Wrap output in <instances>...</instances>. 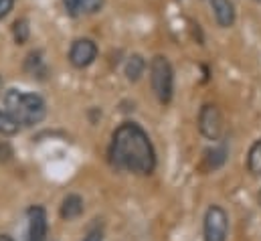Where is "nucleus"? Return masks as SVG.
<instances>
[{
  "label": "nucleus",
  "instance_id": "obj_7",
  "mask_svg": "<svg viewBox=\"0 0 261 241\" xmlns=\"http://www.w3.org/2000/svg\"><path fill=\"white\" fill-rule=\"evenodd\" d=\"M29 231L27 241H45L47 239V211L39 205L29 209Z\"/></svg>",
  "mask_w": 261,
  "mask_h": 241
},
{
  "label": "nucleus",
  "instance_id": "obj_17",
  "mask_svg": "<svg viewBox=\"0 0 261 241\" xmlns=\"http://www.w3.org/2000/svg\"><path fill=\"white\" fill-rule=\"evenodd\" d=\"M12 6H14V0H0V20L12 10Z\"/></svg>",
  "mask_w": 261,
  "mask_h": 241
},
{
  "label": "nucleus",
  "instance_id": "obj_11",
  "mask_svg": "<svg viewBox=\"0 0 261 241\" xmlns=\"http://www.w3.org/2000/svg\"><path fill=\"white\" fill-rule=\"evenodd\" d=\"M144 69H146V61L142 55H132L126 61V67H124V73L128 77V81H138L142 75H144Z\"/></svg>",
  "mask_w": 261,
  "mask_h": 241
},
{
  "label": "nucleus",
  "instance_id": "obj_16",
  "mask_svg": "<svg viewBox=\"0 0 261 241\" xmlns=\"http://www.w3.org/2000/svg\"><path fill=\"white\" fill-rule=\"evenodd\" d=\"M63 2H65L67 12H69V14H73V16L81 10V0H63Z\"/></svg>",
  "mask_w": 261,
  "mask_h": 241
},
{
  "label": "nucleus",
  "instance_id": "obj_4",
  "mask_svg": "<svg viewBox=\"0 0 261 241\" xmlns=\"http://www.w3.org/2000/svg\"><path fill=\"white\" fill-rule=\"evenodd\" d=\"M229 233V215L223 207L211 205L204 213L202 221V237L204 241H227Z\"/></svg>",
  "mask_w": 261,
  "mask_h": 241
},
{
  "label": "nucleus",
  "instance_id": "obj_6",
  "mask_svg": "<svg viewBox=\"0 0 261 241\" xmlns=\"http://www.w3.org/2000/svg\"><path fill=\"white\" fill-rule=\"evenodd\" d=\"M97 57V47L93 41L89 39H77L73 45H71V51H69V61L73 67L77 69H85L89 67Z\"/></svg>",
  "mask_w": 261,
  "mask_h": 241
},
{
  "label": "nucleus",
  "instance_id": "obj_19",
  "mask_svg": "<svg viewBox=\"0 0 261 241\" xmlns=\"http://www.w3.org/2000/svg\"><path fill=\"white\" fill-rule=\"evenodd\" d=\"M0 241H14L10 235H0Z\"/></svg>",
  "mask_w": 261,
  "mask_h": 241
},
{
  "label": "nucleus",
  "instance_id": "obj_5",
  "mask_svg": "<svg viewBox=\"0 0 261 241\" xmlns=\"http://www.w3.org/2000/svg\"><path fill=\"white\" fill-rule=\"evenodd\" d=\"M198 132L211 142L221 138V134H223V116H221L217 106L206 104V106L200 108V112H198Z\"/></svg>",
  "mask_w": 261,
  "mask_h": 241
},
{
  "label": "nucleus",
  "instance_id": "obj_18",
  "mask_svg": "<svg viewBox=\"0 0 261 241\" xmlns=\"http://www.w3.org/2000/svg\"><path fill=\"white\" fill-rule=\"evenodd\" d=\"M83 241H103V235H101V231H99V229H95V231H91V233H89Z\"/></svg>",
  "mask_w": 261,
  "mask_h": 241
},
{
  "label": "nucleus",
  "instance_id": "obj_1",
  "mask_svg": "<svg viewBox=\"0 0 261 241\" xmlns=\"http://www.w3.org/2000/svg\"><path fill=\"white\" fill-rule=\"evenodd\" d=\"M112 162L134 175H150L156 168V152L148 134L134 122L122 124L112 138Z\"/></svg>",
  "mask_w": 261,
  "mask_h": 241
},
{
  "label": "nucleus",
  "instance_id": "obj_12",
  "mask_svg": "<svg viewBox=\"0 0 261 241\" xmlns=\"http://www.w3.org/2000/svg\"><path fill=\"white\" fill-rule=\"evenodd\" d=\"M20 130V122L8 110H0V136H14Z\"/></svg>",
  "mask_w": 261,
  "mask_h": 241
},
{
  "label": "nucleus",
  "instance_id": "obj_8",
  "mask_svg": "<svg viewBox=\"0 0 261 241\" xmlns=\"http://www.w3.org/2000/svg\"><path fill=\"white\" fill-rule=\"evenodd\" d=\"M211 4H213V12H215V18H217L219 27H223V29L233 27V22H235V8H233V4L229 0H213Z\"/></svg>",
  "mask_w": 261,
  "mask_h": 241
},
{
  "label": "nucleus",
  "instance_id": "obj_3",
  "mask_svg": "<svg viewBox=\"0 0 261 241\" xmlns=\"http://www.w3.org/2000/svg\"><path fill=\"white\" fill-rule=\"evenodd\" d=\"M150 81H152V91L156 93L160 104H170L172 93H174V71L170 61L162 55L154 57L150 63Z\"/></svg>",
  "mask_w": 261,
  "mask_h": 241
},
{
  "label": "nucleus",
  "instance_id": "obj_15",
  "mask_svg": "<svg viewBox=\"0 0 261 241\" xmlns=\"http://www.w3.org/2000/svg\"><path fill=\"white\" fill-rule=\"evenodd\" d=\"M101 6H103V0H81V10L87 14L97 12Z\"/></svg>",
  "mask_w": 261,
  "mask_h": 241
},
{
  "label": "nucleus",
  "instance_id": "obj_9",
  "mask_svg": "<svg viewBox=\"0 0 261 241\" xmlns=\"http://www.w3.org/2000/svg\"><path fill=\"white\" fill-rule=\"evenodd\" d=\"M227 160V148L221 144V146H213L211 150L204 152L202 156V168L213 173V171H219Z\"/></svg>",
  "mask_w": 261,
  "mask_h": 241
},
{
  "label": "nucleus",
  "instance_id": "obj_21",
  "mask_svg": "<svg viewBox=\"0 0 261 241\" xmlns=\"http://www.w3.org/2000/svg\"><path fill=\"white\" fill-rule=\"evenodd\" d=\"M0 93H2V77H0Z\"/></svg>",
  "mask_w": 261,
  "mask_h": 241
},
{
  "label": "nucleus",
  "instance_id": "obj_13",
  "mask_svg": "<svg viewBox=\"0 0 261 241\" xmlns=\"http://www.w3.org/2000/svg\"><path fill=\"white\" fill-rule=\"evenodd\" d=\"M247 168L251 175L261 177V138L255 140L249 148V154H247Z\"/></svg>",
  "mask_w": 261,
  "mask_h": 241
},
{
  "label": "nucleus",
  "instance_id": "obj_10",
  "mask_svg": "<svg viewBox=\"0 0 261 241\" xmlns=\"http://www.w3.org/2000/svg\"><path fill=\"white\" fill-rule=\"evenodd\" d=\"M81 213H83V199L79 195H67L61 205V217L65 221H71L77 219Z\"/></svg>",
  "mask_w": 261,
  "mask_h": 241
},
{
  "label": "nucleus",
  "instance_id": "obj_22",
  "mask_svg": "<svg viewBox=\"0 0 261 241\" xmlns=\"http://www.w3.org/2000/svg\"><path fill=\"white\" fill-rule=\"evenodd\" d=\"M259 2H261V0H259Z\"/></svg>",
  "mask_w": 261,
  "mask_h": 241
},
{
  "label": "nucleus",
  "instance_id": "obj_2",
  "mask_svg": "<svg viewBox=\"0 0 261 241\" xmlns=\"http://www.w3.org/2000/svg\"><path fill=\"white\" fill-rule=\"evenodd\" d=\"M4 106L20 122V126H35L45 120L47 116V104L37 93H24L18 89H10L4 93Z\"/></svg>",
  "mask_w": 261,
  "mask_h": 241
},
{
  "label": "nucleus",
  "instance_id": "obj_14",
  "mask_svg": "<svg viewBox=\"0 0 261 241\" xmlns=\"http://www.w3.org/2000/svg\"><path fill=\"white\" fill-rule=\"evenodd\" d=\"M29 33H31V31H29V22H27V18H20V20L14 22V27H12V35H14V41H16L18 45L27 43Z\"/></svg>",
  "mask_w": 261,
  "mask_h": 241
},
{
  "label": "nucleus",
  "instance_id": "obj_20",
  "mask_svg": "<svg viewBox=\"0 0 261 241\" xmlns=\"http://www.w3.org/2000/svg\"><path fill=\"white\" fill-rule=\"evenodd\" d=\"M257 201H259V205H261V190H259V195H257Z\"/></svg>",
  "mask_w": 261,
  "mask_h": 241
}]
</instances>
